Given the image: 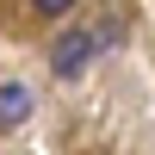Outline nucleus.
<instances>
[{
  "mask_svg": "<svg viewBox=\"0 0 155 155\" xmlns=\"http://www.w3.org/2000/svg\"><path fill=\"white\" fill-rule=\"evenodd\" d=\"M93 50H99V31H62L56 37V50H50V68H56V81H74V74L93 62Z\"/></svg>",
  "mask_w": 155,
  "mask_h": 155,
  "instance_id": "nucleus-1",
  "label": "nucleus"
},
{
  "mask_svg": "<svg viewBox=\"0 0 155 155\" xmlns=\"http://www.w3.org/2000/svg\"><path fill=\"white\" fill-rule=\"evenodd\" d=\"M25 118H31V87L25 81H0V130H12Z\"/></svg>",
  "mask_w": 155,
  "mask_h": 155,
  "instance_id": "nucleus-2",
  "label": "nucleus"
},
{
  "mask_svg": "<svg viewBox=\"0 0 155 155\" xmlns=\"http://www.w3.org/2000/svg\"><path fill=\"white\" fill-rule=\"evenodd\" d=\"M31 6H37V12H50V19H56V12H68L74 0H31Z\"/></svg>",
  "mask_w": 155,
  "mask_h": 155,
  "instance_id": "nucleus-3",
  "label": "nucleus"
}]
</instances>
